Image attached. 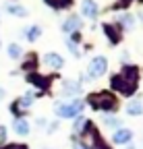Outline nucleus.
Returning <instances> with one entry per match:
<instances>
[{"mask_svg":"<svg viewBox=\"0 0 143 149\" xmlns=\"http://www.w3.org/2000/svg\"><path fill=\"white\" fill-rule=\"evenodd\" d=\"M27 79H29L31 83H35L38 87H42V89H46V87H48V79H42L40 74H29Z\"/></svg>","mask_w":143,"mask_h":149,"instance_id":"obj_12","label":"nucleus"},{"mask_svg":"<svg viewBox=\"0 0 143 149\" xmlns=\"http://www.w3.org/2000/svg\"><path fill=\"white\" fill-rule=\"evenodd\" d=\"M137 79H139V70L135 66H124L122 72L112 79V87L120 91L122 95H131L137 87Z\"/></svg>","mask_w":143,"mask_h":149,"instance_id":"obj_1","label":"nucleus"},{"mask_svg":"<svg viewBox=\"0 0 143 149\" xmlns=\"http://www.w3.org/2000/svg\"><path fill=\"white\" fill-rule=\"evenodd\" d=\"M8 54L13 56V58H19V56H21V48L17 46V44H10V48H8Z\"/></svg>","mask_w":143,"mask_h":149,"instance_id":"obj_17","label":"nucleus"},{"mask_svg":"<svg viewBox=\"0 0 143 149\" xmlns=\"http://www.w3.org/2000/svg\"><path fill=\"white\" fill-rule=\"evenodd\" d=\"M4 139H6V128L0 126V141H4Z\"/></svg>","mask_w":143,"mask_h":149,"instance_id":"obj_22","label":"nucleus"},{"mask_svg":"<svg viewBox=\"0 0 143 149\" xmlns=\"http://www.w3.org/2000/svg\"><path fill=\"white\" fill-rule=\"evenodd\" d=\"M83 108V102L81 100H75V102H70V104H58L56 106V114L62 116V118H73L77 116L79 112Z\"/></svg>","mask_w":143,"mask_h":149,"instance_id":"obj_3","label":"nucleus"},{"mask_svg":"<svg viewBox=\"0 0 143 149\" xmlns=\"http://www.w3.org/2000/svg\"><path fill=\"white\" fill-rule=\"evenodd\" d=\"M8 13H10V15H19V17H25V15H27V10H25V8L15 6V4H10V6H8Z\"/></svg>","mask_w":143,"mask_h":149,"instance_id":"obj_14","label":"nucleus"},{"mask_svg":"<svg viewBox=\"0 0 143 149\" xmlns=\"http://www.w3.org/2000/svg\"><path fill=\"white\" fill-rule=\"evenodd\" d=\"M85 124H87V120H85V118H77V122H75V130H83V128H85Z\"/></svg>","mask_w":143,"mask_h":149,"instance_id":"obj_18","label":"nucleus"},{"mask_svg":"<svg viewBox=\"0 0 143 149\" xmlns=\"http://www.w3.org/2000/svg\"><path fill=\"white\" fill-rule=\"evenodd\" d=\"M44 60H46V64L52 66V68H60V66H62V58H60L58 54H46Z\"/></svg>","mask_w":143,"mask_h":149,"instance_id":"obj_7","label":"nucleus"},{"mask_svg":"<svg viewBox=\"0 0 143 149\" xmlns=\"http://www.w3.org/2000/svg\"><path fill=\"white\" fill-rule=\"evenodd\" d=\"M2 95H4V91H2V89H0V97H2Z\"/></svg>","mask_w":143,"mask_h":149,"instance_id":"obj_26","label":"nucleus"},{"mask_svg":"<svg viewBox=\"0 0 143 149\" xmlns=\"http://www.w3.org/2000/svg\"><path fill=\"white\" fill-rule=\"evenodd\" d=\"M89 106L96 108V110H106V112H110L116 108V97L112 95V93L108 91H102V93H91V95L87 97Z\"/></svg>","mask_w":143,"mask_h":149,"instance_id":"obj_2","label":"nucleus"},{"mask_svg":"<svg viewBox=\"0 0 143 149\" xmlns=\"http://www.w3.org/2000/svg\"><path fill=\"white\" fill-rule=\"evenodd\" d=\"M81 10L87 19H93L98 15V4L93 2V0H83V4H81Z\"/></svg>","mask_w":143,"mask_h":149,"instance_id":"obj_5","label":"nucleus"},{"mask_svg":"<svg viewBox=\"0 0 143 149\" xmlns=\"http://www.w3.org/2000/svg\"><path fill=\"white\" fill-rule=\"evenodd\" d=\"M127 112L131 116H139L141 112H143V108H141V102H131L129 106H127Z\"/></svg>","mask_w":143,"mask_h":149,"instance_id":"obj_11","label":"nucleus"},{"mask_svg":"<svg viewBox=\"0 0 143 149\" xmlns=\"http://www.w3.org/2000/svg\"><path fill=\"white\" fill-rule=\"evenodd\" d=\"M40 35H42V29H40V27H31V29L27 31V37H29L31 42H33V40H38Z\"/></svg>","mask_w":143,"mask_h":149,"instance_id":"obj_15","label":"nucleus"},{"mask_svg":"<svg viewBox=\"0 0 143 149\" xmlns=\"http://www.w3.org/2000/svg\"><path fill=\"white\" fill-rule=\"evenodd\" d=\"M66 46L70 48V52H75V54H79V52H77V46H75V42H66Z\"/></svg>","mask_w":143,"mask_h":149,"instance_id":"obj_21","label":"nucleus"},{"mask_svg":"<svg viewBox=\"0 0 143 149\" xmlns=\"http://www.w3.org/2000/svg\"><path fill=\"white\" fill-rule=\"evenodd\" d=\"M91 149H110V147H106V145H104V143H102V141H100V143H98V145H96V147H91Z\"/></svg>","mask_w":143,"mask_h":149,"instance_id":"obj_23","label":"nucleus"},{"mask_svg":"<svg viewBox=\"0 0 143 149\" xmlns=\"http://www.w3.org/2000/svg\"><path fill=\"white\" fill-rule=\"evenodd\" d=\"M15 130H17L19 135H27V133H29V124H27L23 118H19V120H15Z\"/></svg>","mask_w":143,"mask_h":149,"instance_id":"obj_10","label":"nucleus"},{"mask_svg":"<svg viewBox=\"0 0 143 149\" xmlns=\"http://www.w3.org/2000/svg\"><path fill=\"white\" fill-rule=\"evenodd\" d=\"M104 122H106V124H108V126H116V124H118L120 120H116V118H106Z\"/></svg>","mask_w":143,"mask_h":149,"instance_id":"obj_20","label":"nucleus"},{"mask_svg":"<svg viewBox=\"0 0 143 149\" xmlns=\"http://www.w3.org/2000/svg\"><path fill=\"white\" fill-rule=\"evenodd\" d=\"M104 31L108 33V37H110V42H112V44H116V42H118V33L112 29V25H104Z\"/></svg>","mask_w":143,"mask_h":149,"instance_id":"obj_13","label":"nucleus"},{"mask_svg":"<svg viewBox=\"0 0 143 149\" xmlns=\"http://www.w3.org/2000/svg\"><path fill=\"white\" fill-rule=\"evenodd\" d=\"M79 25H81V23H79V17H70V19H66V21H64L62 29H64L66 33H70V31H75Z\"/></svg>","mask_w":143,"mask_h":149,"instance_id":"obj_8","label":"nucleus"},{"mask_svg":"<svg viewBox=\"0 0 143 149\" xmlns=\"http://www.w3.org/2000/svg\"><path fill=\"white\" fill-rule=\"evenodd\" d=\"M106 68H108V60H106L104 56H98V58H93L91 64H89L87 79H98V77H102V74L106 72Z\"/></svg>","mask_w":143,"mask_h":149,"instance_id":"obj_4","label":"nucleus"},{"mask_svg":"<svg viewBox=\"0 0 143 149\" xmlns=\"http://www.w3.org/2000/svg\"><path fill=\"white\" fill-rule=\"evenodd\" d=\"M10 149H27V147H23V145H21V147H10Z\"/></svg>","mask_w":143,"mask_h":149,"instance_id":"obj_25","label":"nucleus"},{"mask_svg":"<svg viewBox=\"0 0 143 149\" xmlns=\"http://www.w3.org/2000/svg\"><path fill=\"white\" fill-rule=\"evenodd\" d=\"M75 149H85V147H83L81 143H75Z\"/></svg>","mask_w":143,"mask_h":149,"instance_id":"obj_24","label":"nucleus"},{"mask_svg":"<svg viewBox=\"0 0 143 149\" xmlns=\"http://www.w3.org/2000/svg\"><path fill=\"white\" fill-rule=\"evenodd\" d=\"M133 139V133L129 128H118L116 133H114V143H120V145H124V143H129Z\"/></svg>","mask_w":143,"mask_h":149,"instance_id":"obj_6","label":"nucleus"},{"mask_svg":"<svg viewBox=\"0 0 143 149\" xmlns=\"http://www.w3.org/2000/svg\"><path fill=\"white\" fill-rule=\"evenodd\" d=\"M120 23H122L124 27H131V25H133V19H131V17H120Z\"/></svg>","mask_w":143,"mask_h":149,"instance_id":"obj_19","label":"nucleus"},{"mask_svg":"<svg viewBox=\"0 0 143 149\" xmlns=\"http://www.w3.org/2000/svg\"><path fill=\"white\" fill-rule=\"evenodd\" d=\"M46 2L50 4V6H54V8H62V6H66L70 0H46Z\"/></svg>","mask_w":143,"mask_h":149,"instance_id":"obj_16","label":"nucleus"},{"mask_svg":"<svg viewBox=\"0 0 143 149\" xmlns=\"http://www.w3.org/2000/svg\"><path fill=\"white\" fill-rule=\"evenodd\" d=\"M62 93H64V95H77V93H79V83H75V81H66Z\"/></svg>","mask_w":143,"mask_h":149,"instance_id":"obj_9","label":"nucleus"}]
</instances>
